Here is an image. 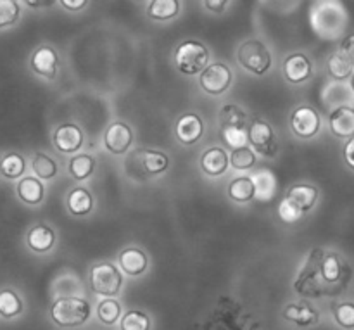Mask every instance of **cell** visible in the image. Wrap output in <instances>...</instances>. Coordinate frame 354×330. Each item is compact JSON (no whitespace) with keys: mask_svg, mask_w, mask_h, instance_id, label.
I'll list each match as a JSON object with an SVG mask.
<instances>
[{"mask_svg":"<svg viewBox=\"0 0 354 330\" xmlns=\"http://www.w3.org/2000/svg\"><path fill=\"white\" fill-rule=\"evenodd\" d=\"M220 131L225 144L234 151L248 147V125H245V114L237 106H225L220 113Z\"/></svg>","mask_w":354,"mask_h":330,"instance_id":"obj_1","label":"cell"},{"mask_svg":"<svg viewBox=\"0 0 354 330\" xmlns=\"http://www.w3.org/2000/svg\"><path fill=\"white\" fill-rule=\"evenodd\" d=\"M52 320L61 327H78L90 317V304L80 297H61L50 310Z\"/></svg>","mask_w":354,"mask_h":330,"instance_id":"obj_2","label":"cell"},{"mask_svg":"<svg viewBox=\"0 0 354 330\" xmlns=\"http://www.w3.org/2000/svg\"><path fill=\"white\" fill-rule=\"evenodd\" d=\"M207 48L197 42H185L176 48L175 61L176 66L185 75H197L207 68Z\"/></svg>","mask_w":354,"mask_h":330,"instance_id":"obj_3","label":"cell"},{"mask_svg":"<svg viewBox=\"0 0 354 330\" xmlns=\"http://www.w3.org/2000/svg\"><path fill=\"white\" fill-rule=\"evenodd\" d=\"M90 286L93 293L100 296H116L123 286V275L111 263H100L93 266L90 272Z\"/></svg>","mask_w":354,"mask_h":330,"instance_id":"obj_4","label":"cell"},{"mask_svg":"<svg viewBox=\"0 0 354 330\" xmlns=\"http://www.w3.org/2000/svg\"><path fill=\"white\" fill-rule=\"evenodd\" d=\"M239 62L254 75H265L272 66V55L259 40H248L239 48Z\"/></svg>","mask_w":354,"mask_h":330,"instance_id":"obj_5","label":"cell"},{"mask_svg":"<svg viewBox=\"0 0 354 330\" xmlns=\"http://www.w3.org/2000/svg\"><path fill=\"white\" fill-rule=\"evenodd\" d=\"M248 140L251 142L252 147L263 156H272L277 154V140L275 134H273L272 127L261 120H256L249 125L248 128Z\"/></svg>","mask_w":354,"mask_h":330,"instance_id":"obj_6","label":"cell"},{"mask_svg":"<svg viewBox=\"0 0 354 330\" xmlns=\"http://www.w3.org/2000/svg\"><path fill=\"white\" fill-rule=\"evenodd\" d=\"M201 86L204 89V92L211 93V95H220L225 90L230 86L232 83V71L221 62L216 64H211L201 73L199 80Z\"/></svg>","mask_w":354,"mask_h":330,"instance_id":"obj_7","label":"cell"},{"mask_svg":"<svg viewBox=\"0 0 354 330\" xmlns=\"http://www.w3.org/2000/svg\"><path fill=\"white\" fill-rule=\"evenodd\" d=\"M290 125H292V130L297 137L311 138L320 130V114L313 107H297L290 118Z\"/></svg>","mask_w":354,"mask_h":330,"instance_id":"obj_8","label":"cell"},{"mask_svg":"<svg viewBox=\"0 0 354 330\" xmlns=\"http://www.w3.org/2000/svg\"><path fill=\"white\" fill-rule=\"evenodd\" d=\"M131 140H133V135H131L130 127L124 123H113L104 135V144L107 151L113 154H124L131 145Z\"/></svg>","mask_w":354,"mask_h":330,"instance_id":"obj_9","label":"cell"},{"mask_svg":"<svg viewBox=\"0 0 354 330\" xmlns=\"http://www.w3.org/2000/svg\"><path fill=\"white\" fill-rule=\"evenodd\" d=\"M83 134L76 125H61L54 134V145L61 152H75L82 147Z\"/></svg>","mask_w":354,"mask_h":330,"instance_id":"obj_10","label":"cell"},{"mask_svg":"<svg viewBox=\"0 0 354 330\" xmlns=\"http://www.w3.org/2000/svg\"><path fill=\"white\" fill-rule=\"evenodd\" d=\"M204 125L201 121V118L197 114H185L178 120L176 123V137L182 144L190 145L199 142V138L203 137Z\"/></svg>","mask_w":354,"mask_h":330,"instance_id":"obj_11","label":"cell"},{"mask_svg":"<svg viewBox=\"0 0 354 330\" xmlns=\"http://www.w3.org/2000/svg\"><path fill=\"white\" fill-rule=\"evenodd\" d=\"M311 73H313L311 62L304 54H292L283 62V75L292 83L306 82L311 76Z\"/></svg>","mask_w":354,"mask_h":330,"instance_id":"obj_12","label":"cell"},{"mask_svg":"<svg viewBox=\"0 0 354 330\" xmlns=\"http://www.w3.org/2000/svg\"><path fill=\"white\" fill-rule=\"evenodd\" d=\"M330 130L335 137H354V109L351 106H342L330 114Z\"/></svg>","mask_w":354,"mask_h":330,"instance_id":"obj_13","label":"cell"},{"mask_svg":"<svg viewBox=\"0 0 354 330\" xmlns=\"http://www.w3.org/2000/svg\"><path fill=\"white\" fill-rule=\"evenodd\" d=\"M120 265L127 275H140L147 270V256L140 251V249L128 248L121 251L120 255Z\"/></svg>","mask_w":354,"mask_h":330,"instance_id":"obj_14","label":"cell"},{"mask_svg":"<svg viewBox=\"0 0 354 330\" xmlns=\"http://www.w3.org/2000/svg\"><path fill=\"white\" fill-rule=\"evenodd\" d=\"M201 166H203L204 173L209 176H218L221 173L227 172L228 168V156L223 149L213 147L206 151L201 158Z\"/></svg>","mask_w":354,"mask_h":330,"instance_id":"obj_15","label":"cell"},{"mask_svg":"<svg viewBox=\"0 0 354 330\" xmlns=\"http://www.w3.org/2000/svg\"><path fill=\"white\" fill-rule=\"evenodd\" d=\"M31 66H33L38 75L52 78L55 75V68H57V54L50 47L38 48L33 54V59H31Z\"/></svg>","mask_w":354,"mask_h":330,"instance_id":"obj_16","label":"cell"},{"mask_svg":"<svg viewBox=\"0 0 354 330\" xmlns=\"http://www.w3.org/2000/svg\"><path fill=\"white\" fill-rule=\"evenodd\" d=\"M251 182L254 185V196H258L259 201H270L275 196L277 190V180L275 175L268 169H261V172H256L251 176Z\"/></svg>","mask_w":354,"mask_h":330,"instance_id":"obj_17","label":"cell"},{"mask_svg":"<svg viewBox=\"0 0 354 330\" xmlns=\"http://www.w3.org/2000/svg\"><path fill=\"white\" fill-rule=\"evenodd\" d=\"M287 199L292 204H296L303 213L310 211L315 206L318 199V190L311 185H294L289 190V196Z\"/></svg>","mask_w":354,"mask_h":330,"instance_id":"obj_18","label":"cell"},{"mask_svg":"<svg viewBox=\"0 0 354 330\" xmlns=\"http://www.w3.org/2000/svg\"><path fill=\"white\" fill-rule=\"evenodd\" d=\"M17 196L23 203L26 204H38L44 199V185L40 180L33 178V176H24L19 183H17Z\"/></svg>","mask_w":354,"mask_h":330,"instance_id":"obj_19","label":"cell"},{"mask_svg":"<svg viewBox=\"0 0 354 330\" xmlns=\"http://www.w3.org/2000/svg\"><path fill=\"white\" fill-rule=\"evenodd\" d=\"M54 232L48 227H44V225H38V227L31 228L30 234H28V246L37 253L48 251L54 246Z\"/></svg>","mask_w":354,"mask_h":330,"instance_id":"obj_20","label":"cell"},{"mask_svg":"<svg viewBox=\"0 0 354 330\" xmlns=\"http://www.w3.org/2000/svg\"><path fill=\"white\" fill-rule=\"evenodd\" d=\"M283 315H286L287 320L294 322L301 327H308V325H313L318 322L317 311L313 308L306 306V304H289Z\"/></svg>","mask_w":354,"mask_h":330,"instance_id":"obj_21","label":"cell"},{"mask_svg":"<svg viewBox=\"0 0 354 330\" xmlns=\"http://www.w3.org/2000/svg\"><path fill=\"white\" fill-rule=\"evenodd\" d=\"M228 196L237 203H248L254 197V185L251 182V176H239L228 185Z\"/></svg>","mask_w":354,"mask_h":330,"instance_id":"obj_22","label":"cell"},{"mask_svg":"<svg viewBox=\"0 0 354 330\" xmlns=\"http://www.w3.org/2000/svg\"><path fill=\"white\" fill-rule=\"evenodd\" d=\"M92 196H90L88 190L85 189H75L68 197V208L73 214L76 217H83V214L90 213L92 210Z\"/></svg>","mask_w":354,"mask_h":330,"instance_id":"obj_23","label":"cell"},{"mask_svg":"<svg viewBox=\"0 0 354 330\" xmlns=\"http://www.w3.org/2000/svg\"><path fill=\"white\" fill-rule=\"evenodd\" d=\"M180 9V3L176 0H152L149 3V16L154 19H169L176 16Z\"/></svg>","mask_w":354,"mask_h":330,"instance_id":"obj_24","label":"cell"},{"mask_svg":"<svg viewBox=\"0 0 354 330\" xmlns=\"http://www.w3.org/2000/svg\"><path fill=\"white\" fill-rule=\"evenodd\" d=\"M168 163V156L158 151L144 152V156H142V166L149 175H159V173L166 172Z\"/></svg>","mask_w":354,"mask_h":330,"instance_id":"obj_25","label":"cell"},{"mask_svg":"<svg viewBox=\"0 0 354 330\" xmlns=\"http://www.w3.org/2000/svg\"><path fill=\"white\" fill-rule=\"evenodd\" d=\"M23 311V303L16 293L6 289L0 293V315L6 318H12Z\"/></svg>","mask_w":354,"mask_h":330,"instance_id":"obj_26","label":"cell"},{"mask_svg":"<svg viewBox=\"0 0 354 330\" xmlns=\"http://www.w3.org/2000/svg\"><path fill=\"white\" fill-rule=\"evenodd\" d=\"M93 166H95L93 158H90V156L86 154H80L69 161V173H71L76 180H85L92 175Z\"/></svg>","mask_w":354,"mask_h":330,"instance_id":"obj_27","label":"cell"},{"mask_svg":"<svg viewBox=\"0 0 354 330\" xmlns=\"http://www.w3.org/2000/svg\"><path fill=\"white\" fill-rule=\"evenodd\" d=\"M97 315H99L100 322L106 325H113L120 320L121 317V306L116 300H111V297H106L104 301H100L99 310H97Z\"/></svg>","mask_w":354,"mask_h":330,"instance_id":"obj_28","label":"cell"},{"mask_svg":"<svg viewBox=\"0 0 354 330\" xmlns=\"http://www.w3.org/2000/svg\"><path fill=\"white\" fill-rule=\"evenodd\" d=\"M24 159L19 154H9L0 161V173L7 178H17L24 173Z\"/></svg>","mask_w":354,"mask_h":330,"instance_id":"obj_29","label":"cell"},{"mask_svg":"<svg viewBox=\"0 0 354 330\" xmlns=\"http://www.w3.org/2000/svg\"><path fill=\"white\" fill-rule=\"evenodd\" d=\"M353 66L348 64L337 52L328 59V73L337 82H342V80H348L349 76H353Z\"/></svg>","mask_w":354,"mask_h":330,"instance_id":"obj_30","label":"cell"},{"mask_svg":"<svg viewBox=\"0 0 354 330\" xmlns=\"http://www.w3.org/2000/svg\"><path fill=\"white\" fill-rule=\"evenodd\" d=\"M151 329V320L147 315L140 311H128L121 318V330H149Z\"/></svg>","mask_w":354,"mask_h":330,"instance_id":"obj_31","label":"cell"},{"mask_svg":"<svg viewBox=\"0 0 354 330\" xmlns=\"http://www.w3.org/2000/svg\"><path fill=\"white\" fill-rule=\"evenodd\" d=\"M320 270H322V275H324L325 282L332 284V282H337V280L341 279L342 268H341V262H339L337 256L328 255L327 258L322 262Z\"/></svg>","mask_w":354,"mask_h":330,"instance_id":"obj_32","label":"cell"},{"mask_svg":"<svg viewBox=\"0 0 354 330\" xmlns=\"http://www.w3.org/2000/svg\"><path fill=\"white\" fill-rule=\"evenodd\" d=\"M33 172L37 173L38 178H52L57 172V166H55L54 159H50L45 154H37L33 159Z\"/></svg>","mask_w":354,"mask_h":330,"instance_id":"obj_33","label":"cell"},{"mask_svg":"<svg viewBox=\"0 0 354 330\" xmlns=\"http://www.w3.org/2000/svg\"><path fill=\"white\" fill-rule=\"evenodd\" d=\"M19 17V3L16 0H0V28L10 26Z\"/></svg>","mask_w":354,"mask_h":330,"instance_id":"obj_34","label":"cell"},{"mask_svg":"<svg viewBox=\"0 0 354 330\" xmlns=\"http://www.w3.org/2000/svg\"><path fill=\"white\" fill-rule=\"evenodd\" d=\"M254 165L256 156L249 147H242L232 152V166H234L235 169H249Z\"/></svg>","mask_w":354,"mask_h":330,"instance_id":"obj_35","label":"cell"},{"mask_svg":"<svg viewBox=\"0 0 354 330\" xmlns=\"http://www.w3.org/2000/svg\"><path fill=\"white\" fill-rule=\"evenodd\" d=\"M334 317H335V322H337L342 329H348V330L354 329V304L353 303L337 304L334 310Z\"/></svg>","mask_w":354,"mask_h":330,"instance_id":"obj_36","label":"cell"},{"mask_svg":"<svg viewBox=\"0 0 354 330\" xmlns=\"http://www.w3.org/2000/svg\"><path fill=\"white\" fill-rule=\"evenodd\" d=\"M279 214H280V218H282L283 221H287V223H294V221H297L301 217H303V211H301L299 208L296 206V204H292L286 197V199L280 203Z\"/></svg>","mask_w":354,"mask_h":330,"instance_id":"obj_37","label":"cell"},{"mask_svg":"<svg viewBox=\"0 0 354 330\" xmlns=\"http://www.w3.org/2000/svg\"><path fill=\"white\" fill-rule=\"evenodd\" d=\"M337 54L341 55L342 59H344L348 64H351L354 68V33L349 35V37H346L344 40H342L341 47H339Z\"/></svg>","mask_w":354,"mask_h":330,"instance_id":"obj_38","label":"cell"},{"mask_svg":"<svg viewBox=\"0 0 354 330\" xmlns=\"http://www.w3.org/2000/svg\"><path fill=\"white\" fill-rule=\"evenodd\" d=\"M344 159L349 166L354 169V137L349 138L348 144L344 145Z\"/></svg>","mask_w":354,"mask_h":330,"instance_id":"obj_39","label":"cell"},{"mask_svg":"<svg viewBox=\"0 0 354 330\" xmlns=\"http://www.w3.org/2000/svg\"><path fill=\"white\" fill-rule=\"evenodd\" d=\"M61 6L66 7V9L78 10V9H82V7H85L86 2L85 0H62Z\"/></svg>","mask_w":354,"mask_h":330,"instance_id":"obj_40","label":"cell"},{"mask_svg":"<svg viewBox=\"0 0 354 330\" xmlns=\"http://www.w3.org/2000/svg\"><path fill=\"white\" fill-rule=\"evenodd\" d=\"M204 6H206L207 9L214 10V12H220V10L227 6V2H225V0H220V2H211V0H207V2H204Z\"/></svg>","mask_w":354,"mask_h":330,"instance_id":"obj_41","label":"cell"},{"mask_svg":"<svg viewBox=\"0 0 354 330\" xmlns=\"http://www.w3.org/2000/svg\"><path fill=\"white\" fill-rule=\"evenodd\" d=\"M52 2H28V6L31 7H44V6H50Z\"/></svg>","mask_w":354,"mask_h":330,"instance_id":"obj_42","label":"cell"},{"mask_svg":"<svg viewBox=\"0 0 354 330\" xmlns=\"http://www.w3.org/2000/svg\"><path fill=\"white\" fill-rule=\"evenodd\" d=\"M351 90L354 92V73H353V76H351Z\"/></svg>","mask_w":354,"mask_h":330,"instance_id":"obj_43","label":"cell"}]
</instances>
